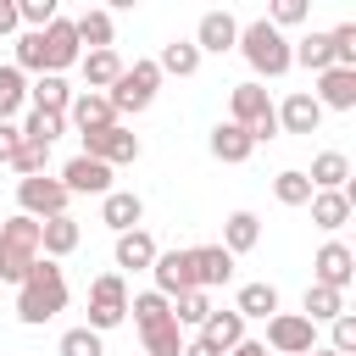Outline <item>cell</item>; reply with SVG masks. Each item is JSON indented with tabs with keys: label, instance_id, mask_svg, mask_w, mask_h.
<instances>
[{
	"label": "cell",
	"instance_id": "6da1fadb",
	"mask_svg": "<svg viewBox=\"0 0 356 356\" xmlns=\"http://www.w3.org/2000/svg\"><path fill=\"white\" fill-rule=\"evenodd\" d=\"M56 312H67V273H61V261L39 256V261L28 267V278L17 284V317H22L28 328H39V323H50Z\"/></svg>",
	"mask_w": 356,
	"mask_h": 356
},
{
	"label": "cell",
	"instance_id": "7a4b0ae2",
	"mask_svg": "<svg viewBox=\"0 0 356 356\" xmlns=\"http://www.w3.org/2000/svg\"><path fill=\"white\" fill-rule=\"evenodd\" d=\"M239 56L250 61V72H256V78H284V72L295 67L289 39H284L267 17H256V22H245V28H239Z\"/></svg>",
	"mask_w": 356,
	"mask_h": 356
},
{
	"label": "cell",
	"instance_id": "3957f363",
	"mask_svg": "<svg viewBox=\"0 0 356 356\" xmlns=\"http://www.w3.org/2000/svg\"><path fill=\"white\" fill-rule=\"evenodd\" d=\"M228 122H239V128L250 134V145L278 139V111H273V100H267V89H261L256 78L228 89Z\"/></svg>",
	"mask_w": 356,
	"mask_h": 356
},
{
	"label": "cell",
	"instance_id": "277c9868",
	"mask_svg": "<svg viewBox=\"0 0 356 356\" xmlns=\"http://www.w3.org/2000/svg\"><path fill=\"white\" fill-rule=\"evenodd\" d=\"M156 89H161V67H156V61H134V67H122V78L106 89V100H111V111H117V122H122V117L145 111V106L156 100Z\"/></svg>",
	"mask_w": 356,
	"mask_h": 356
},
{
	"label": "cell",
	"instance_id": "5b68a950",
	"mask_svg": "<svg viewBox=\"0 0 356 356\" xmlns=\"http://www.w3.org/2000/svg\"><path fill=\"white\" fill-rule=\"evenodd\" d=\"M72 195L61 189V178L39 172V178H17V211L33 217V222H50V217H67Z\"/></svg>",
	"mask_w": 356,
	"mask_h": 356
},
{
	"label": "cell",
	"instance_id": "8992f818",
	"mask_svg": "<svg viewBox=\"0 0 356 356\" xmlns=\"http://www.w3.org/2000/svg\"><path fill=\"white\" fill-rule=\"evenodd\" d=\"M261 345H267V356H312L317 350V323H306L300 312H273Z\"/></svg>",
	"mask_w": 356,
	"mask_h": 356
},
{
	"label": "cell",
	"instance_id": "52a82bcc",
	"mask_svg": "<svg viewBox=\"0 0 356 356\" xmlns=\"http://www.w3.org/2000/svg\"><path fill=\"white\" fill-rule=\"evenodd\" d=\"M78 139H83V150H78V156L106 161L111 172H117V167H128V161H139V134H134V128H122V122L95 128V134H78Z\"/></svg>",
	"mask_w": 356,
	"mask_h": 356
},
{
	"label": "cell",
	"instance_id": "ba28073f",
	"mask_svg": "<svg viewBox=\"0 0 356 356\" xmlns=\"http://www.w3.org/2000/svg\"><path fill=\"white\" fill-rule=\"evenodd\" d=\"M122 317H128V284H122V273H100V278L89 284V323H83V328L106 334V328H117Z\"/></svg>",
	"mask_w": 356,
	"mask_h": 356
},
{
	"label": "cell",
	"instance_id": "9c48e42d",
	"mask_svg": "<svg viewBox=\"0 0 356 356\" xmlns=\"http://www.w3.org/2000/svg\"><path fill=\"white\" fill-rule=\"evenodd\" d=\"M312 284H323V289H350L356 284V250L350 245H339V239H328L317 256H312Z\"/></svg>",
	"mask_w": 356,
	"mask_h": 356
},
{
	"label": "cell",
	"instance_id": "30bf717a",
	"mask_svg": "<svg viewBox=\"0 0 356 356\" xmlns=\"http://www.w3.org/2000/svg\"><path fill=\"white\" fill-rule=\"evenodd\" d=\"M39 50H44V72H67V67H78V56H83V44H78V33H72V17H56L44 33H39Z\"/></svg>",
	"mask_w": 356,
	"mask_h": 356
},
{
	"label": "cell",
	"instance_id": "8fae6325",
	"mask_svg": "<svg viewBox=\"0 0 356 356\" xmlns=\"http://www.w3.org/2000/svg\"><path fill=\"white\" fill-rule=\"evenodd\" d=\"M189 44H195L200 56H222V50H234V44H239V22H234V11H200Z\"/></svg>",
	"mask_w": 356,
	"mask_h": 356
},
{
	"label": "cell",
	"instance_id": "7c38bea8",
	"mask_svg": "<svg viewBox=\"0 0 356 356\" xmlns=\"http://www.w3.org/2000/svg\"><path fill=\"white\" fill-rule=\"evenodd\" d=\"M323 111H356V72L350 67H328L317 72V89H306Z\"/></svg>",
	"mask_w": 356,
	"mask_h": 356
},
{
	"label": "cell",
	"instance_id": "4fadbf2b",
	"mask_svg": "<svg viewBox=\"0 0 356 356\" xmlns=\"http://www.w3.org/2000/svg\"><path fill=\"white\" fill-rule=\"evenodd\" d=\"M61 189L67 195H111V167L106 161H89V156H72L67 167H61Z\"/></svg>",
	"mask_w": 356,
	"mask_h": 356
},
{
	"label": "cell",
	"instance_id": "5bb4252c",
	"mask_svg": "<svg viewBox=\"0 0 356 356\" xmlns=\"http://www.w3.org/2000/svg\"><path fill=\"white\" fill-rule=\"evenodd\" d=\"M150 278H156V295H167V300H178L184 289H195L189 250H156V261H150Z\"/></svg>",
	"mask_w": 356,
	"mask_h": 356
},
{
	"label": "cell",
	"instance_id": "9a60e30c",
	"mask_svg": "<svg viewBox=\"0 0 356 356\" xmlns=\"http://www.w3.org/2000/svg\"><path fill=\"white\" fill-rule=\"evenodd\" d=\"M189 273H195V289H217V284H228L234 278V256L222 250V245H195L189 250Z\"/></svg>",
	"mask_w": 356,
	"mask_h": 356
},
{
	"label": "cell",
	"instance_id": "2e32d148",
	"mask_svg": "<svg viewBox=\"0 0 356 356\" xmlns=\"http://www.w3.org/2000/svg\"><path fill=\"white\" fill-rule=\"evenodd\" d=\"M195 339H206V345H211V350H217V356H228V350H234V345H239V339H245V317H239V312H234V306H211V312H206V323H200V334H195Z\"/></svg>",
	"mask_w": 356,
	"mask_h": 356
},
{
	"label": "cell",
	"instance_id": "e0dca14e",
	"mask_svg": "<svg viewBox=\"0 0 356 356\" xmlns=\"http://www.w3.org/2000/svg\"><path fill=\"white\" fill-rule=\"evenodd\" d=\"M273 111H278V134H317L323 128V106L306 89L284 95V106H273Z\"/></svg>",
	"mask_w": 356,
	"mask_h": 356
},
{
	"label": "cell",
	"instance_id": "ac0fdd59",
	"mask_svg": "<svg viewBox=\"0 0 356 356\" xmlns=\"http://www.w3.org/2000/svg\"><path fill=\"white\" fill-rule=\"evenodd\" d=\"M67 122H72L78 134H95V128H111V122H117V111H111V100H106V95L78 89V95H72V106H67Z\"/></svg>",
	"mask_w": 356,
	"mask_h": 356
},
{
	"label": "cell",
	"instance_id": "d6986e66",
	"mask_svg": "<svg viewBox=\"0 0 356 356\" xmlns=\"http://www.w3.org/2000/svg\"><path fill=\"white\" fill-rule=\"evenodd\" d=\"M100 222H106L111 234H128V228L145 222V200H139L134 189H111V195L100 200Z\"/></svg>",
	"mask_w": 356,
	"mask_h": 356
},
{
	"label": "cell",
	"instance_id": "ffe728a7",
	"mask_svg": "<svg viewBox=\"0 0 356 356\" xmlns=\"http://www.w3.org/2000/svg\"><path fill=\"white\" fill-rule=\"evenodd\" d=\"M306 206H312V222H317L323 234H339V228L350 222V211H356V200H350L345 189H317Z\"/></svg>",
	"mask_w": 356,
	"mask_h": 356
},
{
	"label": "cell",
	"instance_id": "44dd1931",
	"mask_svg": "<svg viewBox=\"0 0 356 356\" xmlns=\"http://www.w3.org/2000/svg\"><path fill=\"white\" fill-rule=\"evenodd\" d=\"M72 95H78V89H67V78H56V72H39V78L28 83V111H56V117H67Z\"/></svg>",
	"mask_w": 356,
	"mask_h": 356
},
{
	"label": "cell",
	"instance_id": "7402d4cb",
	"mask_svg": "<svg viewBox=\"0 0 356 356\" xmlns=\"http://www.w3.org/2000/svg\"><path fill=\"white\" fill-rule=\"evenodd\" d=\"M78 239H83L78 217H50V222H39V256H50V261L72 256V250H78Z\"/></svg>",
	"mask_w": 356,
	"mask_h": 356
},
{
	"label": "cell",
	"instance_id": "603a6c76",
	"mask_svg": "<svg viewBox=\"0 0 356 356\" xmlns=\"http://www.w3.org/2000/svg\"><path fill=\"white\" fill-rule=\"evenodd\" d=\"M78 72H83V83H89L95 95H106V89L122 78V56H117V50H83V56H78Z\"/></svg>",
	"mask_w": 356,
	"mask_h": 356
},
{
	"label": "cell",
	"instance_id": "cb8c5ba5",
	"mask_svg": "<svg viewBox=\"0 0 356 356\" xmlns=\"http://www.w3.org/2000/svg\"><path fill=\"white\" fill-rule=\"evenodd\" d=\"M72 33H78V44H89V50H111V39H117V17L100 11V6H89L83 17H72Z\"/></svg>",
	"mask_w": 356,
	"mask_h": 356
},
{
	"label": "cell",
	"instance_id": "d4e9b609",
	"mask_svg": "<svg viewBox=\"0 0 356 356\" xmlns=\"http://www.w3.org/2000/svg\"><path fill=\"white\" fill-rule=\"evenodd\" d=\"M206 145H211V156H217V161H228V167H239V161H250V150H256V145H250V134H245L239 122H217Z\"/></svg>",
	"mask_w": 356,
	"mask_h": 356
},
{
	"label": "cell",
	"instance_id": "484cf974",
	"mask_svg": "<svg viewBox=\"0 0 356 356\" xmlns=\"http://www.w3.org/2000/svg\"><path fill=\"white\" fill-rule=\"evenodd\" d=\"M256 239H261V217H256V211H228V222H222V250H228V256H245V250H256Z\"/></svg>",
	"mask_w": 356,
	"mask_h": 356
},
{
	"label": "cell",
	"instance_id": "4316f807",
	"mask_svg": "<svg viewBox=\"0 0 356 356\" xmlns=\"http://www.w3.org/2000/svg\"><path fill=\"white\" fill-rule=\"evenodd\" d=\"M312 189H345L350 184V156L345 150H323V156H312Z\"/></svg>",
	"mask_w": 356,
	"mask_h": 356
},
{
	"label": "cell",
	"instance_id": "83f0119b",
	"mask_svg": "<svg viewBox=\"0 0 356 356\" xmlns=\"http://www.w3.org/2000/svg\"><path fill=\"white\" fill-rule=\"evenodd\" d=\"M117 267H128V273H139V267H150L156 261V239L145 234V228H128V234H117Z\"/></svg>",
	"mask_w": 356,
	"mask_h": 356
},
{
	"label": "cell",
	"instance_id": "f1b7e54d",
	"mask_svg": "<svg viewBox=\"0 0 356 356\" xmlns=\"http://www.w3.org/2000/svg\"><path fill=\"white\" fill-rule=\"evenodd\" d=\"M289 56H295V67H306V72H328V67H334L328 33H306V39H289Z\"/></svg>",
	"mask_w": 356,
	"mask_h": 356
},
{
	"label": "cell",
	"instance_id": "f546056e",
	"mask_svg": "<svg viewBox=\"0 0 356 356\" xmlns=\"http://www.w3.org/2000/svg\"><path fill=\"white\" fill-rule=\"evenodd\" d=\"M156 67H161V78H167V72H172V78H195V72H200V50H195L189 39H172V44H161Z\"/></svg>",
	"mask_w": 356,
	"mask_h": 356
},
{
	"label": "cell",
	"instance_id": "4dcf8cb0",
	"mask_svg": "<svg viewBox=\"0 0 356 356\" xmlns=\"http://www.w3.org/2000/svg\"><path fill=\"white\" fill-rule=\"evenodd\" d=\"M339 312H345V295H339V289L306 284V300H300V317H306V323H334Z\"/></svg>",
	"mask_w": 356,
	"mask_h": 356
},
{
	"label": "cell",
	"instance_id": "1f68e13d",
	"mask_svg": "<svg viewBox=\"0 0 356 356\" xmlns=\"http://www.w3.org/2000/svg\"><path fill=\"white\" fill-rule=\"evenodd\" d=\"M22 106H28V78L11 61H0V122H17Z\"/></svg>",
	"mask_w": 356,
	"mask_h": 356
},
{
	"label": "cell",
	"instance_id": "d6a6232c",
	"mask_svg": "<svg viewBox=\"0 0 356 356\" xmlns=\"http://www.w3.org/2000/svg\"><path fill=\"white\" fill-rule=\"evenodd\" d=\"M234 312H239L245 323H250V317H273V312H278V289H273V284H245L239 300H234Z\"/></svg>",
	"mask_w": 356,
	"mask_h": 356
},
{
	"label": "cell",
	"instance_id": "836d02e7",
	"mask_svg": "<svg viewBox=\"0 0 356 356\" xmlns=\"http://www.w3.org/2000/svg\"><path fill=\"white\" fill-rule=\"evenodd\" d=\"M17 128H22V139H33V145H56V139L67 134V117H56V111H28Z\"/></svg>",
	"mask_w": 356,
	"mask_h": 356
},
{
	"label": "cell",
	"instance_id": "e575fe53",
	"mask_svg": "<svg viewBox=\"0 0 356 356\" xmlns=\"http://www.w3.org/2000/svg\"><path fill=\"white\" fill-rule=\"evenodd\" d=\"M273 195H278V206H306L317 189H312V178H306L300 167H284V172L273 178Z\"/></svg>",
	"mask_w": 356,
	"mask_h": 356
},
{
	"label": "cell",
	"instance_id": "d590c367",
	"mask_svg": "<svg viewBox=\"0 0 356 356\" xmlns=\"http://www.w3.org/2000/svg\"><path fill=\"white\" fill-rule=\"evenodd\" d=\"M128 312H134V323H139V334H145V328H156V323H167V317H172V300H167V295H156V289H145V295H134V300H128Z\"/></svg>",
	"mask_w": 356,
	"mask_h": 356
},
{
	"label": "cell",
	"instance_id": "8d00e7d4",
	"mask_svg": "<svg viewBox=\"0 0 356 356\" xmlns=\"http://www.w3.org/2000/svg\"><path fill=\"white\" fill-rule=\"evenodd\" d=\"M206 312H211V295H206V289H184V295L172 300V323H178V328H200Z\"/></svg>",
	"mask_w": 356,
	"mask_h": 356
},
{
	"label": "cell",
	"instance_id": "74e56055",
	"mask_svg": "<svg viewBox=\"0 0 356 356\" xmlns=\"http://www.w3.org/2000/svg\"><path fill=\"white\" fill-rule=\"evenodd\" d=\"M139 339H145V356H178V350H184V328H178L172 317L156 323V328H145Z\"/></svg>",
	"mask_w": 356,
	"mask_h": 356
},
{
	"label": "cell",
	"instance_id": "f35d334b",
	"mask_svg": "<svg viewBox=\"0 0 356 356\" xmlns=\"http://www.w3.org/2000/svg\"><path fill=\"white\" fill-rule=\"evenodd\" d=\"M11 172H17V178H39V172H50V145L22 139V145H17V156H11Z\"/></svg>",
	"mask_w": 356,
	"mask_h": 356
},
{
	"label": "cell",
	"instance_id": "ab89813d",
	"mask_svg": "<svg viewBox=\"0 0 356 356\" xmlns=\"http://www.w3.org/2000/svg\"><path fill=\"white\" fill-rule=\"evenodd\" d=\"M56 356H106V345H100L95 328H67L61 345H56Z\"/></svg>",
	"mask_w": 356,
	"mask_h": 356
},
{
	"label": "cell",
	"instance_id": "60d3db41",
	"mask_svg": "<svg viewBox=\"0 0 356 356\" xmlns=\"http://www.w3.org/2000/svg\"><path fill=\"white\" fill-rule=\"evenodd\" d=\"M56 17V0H17V22H28V33H44Z\"/></svg>",
	"mask_w": 356,
	"mask_h": 356
},
{
	"label": "cell",
	"instance_id": "b9f144b4",
	"mask_svg": "<svg viewBox=\"0 0 356 356\" xmlns=\"http://www.w3.org/2000/svg\"><path fill=\"white\" fill-rule=\"evenodd\" d=\"M328 50H334V67H350L356 72V22L328 28Z\"/></svg>",
	"mask_w": 356,
	"mask_h": 356
},
{
	"label": "cell",
	"instance_id": "7bdbcfd3",
	"mask_svg": "<svg viewBox=\"0 0 356 356\" xmlns=\"http://www.w3.org/2000/svg\"><path fill=\"white\" fill-rule=\"evenodd\" d=\"M306 17H312V6H306V0H273V6H267V22H273L278 33H284V28H295V22H306Z\"/></svg>",
	"mask_w": 356,
	"mask_h": 356
},
{
	"label": "cell",
	"instance_id": "ee69618b",
	"mask_svg": "<svg viewBox=\"0 0 356 356\" xmlns=\"http://www.w3.org/2000/svg\"><path fill=\"white\" fill-rule=\"evenodd\" d=\"M328 350H334V356H350V350H356V317H350V312H339V317L328 323Z\"/></svg>",
	"mask_w": 356,
	"mask_h": 356
},
{
	"label": "cell",
	"instance_id": "f6af8a7d",
	"mask_svg": "<svg viewBox=\"0 0 356 356\" xmlns=\"http://www.w3.org/2000/svg\"><path fill=\"white\" fill-rule=\"evenodd\" d=\"M11 67H17L22 78H28V72H44V50H39V33H22V39H17V61H11Z\"/></svg>",
	"mask_w": 356,
	"mask_h": 356
},
{
	"label": "cell",
	"instance_id": "bcb514c9",
	"mask_svg": "<svg viewBox=\"0 0 356 356\" xmlns=\"http://www.w3.org/2000/svg\"><path fill=\"white\" fill-rule=\"evenodd\" d=\"M17 145H22V128H17V122H0V167H11Z\"/></svg>",
	"mask_w": 356,
	"mask_h": 356
},
{
	"label": "cell",
	"instance_id": "7dc6e473",
	"mask_svg": "<svg viewBox=\"0 0 356 356\" xmlns=\"http://www.w3.org/2000/svg\"><path fill=\"white\" fill-rule=\"evenodd\" d=\"M22 22H17V0H0V33H17Z\"/></svg>",
	"mask_w": 356,
	"mask_h": 356
},
{
	"label": "cell",
	"instance_id": "c3c4849f",
	"mask_svg": "<svg viewBox=\"0 0 356 356\" xmlns=\"http://www.w3.org/2000/svg\"><path fill=\"white\" fill-rule=\"evenodd\" d=\"M228 356H267V345H261V339H239Z\"/></svg>",
	"mask_w": 356,
	"mask_h": 356
},
{
	"label": "cell",
	"instance_id": "681fc988",
	"mask_svg": "<svg viewBox=\"0 0 356 356\" xmlns=\"http://www.w3.org/2000/svg\"><path fill=\"white\" fill-rule=\"evenodd\" d=\"M178 356H217V350H211L206 339H184V350H178Z\"/></svg>",
	"mask_w": 356,
	"mask_h": 356
},
{
	"label": "cell",
	"instance_id": "f907efd6",
	"mask_svg": "<svg viewBox=\"0 0 356 356\" xmlns=\"http://www.w3.org/2000/svg\"><path fill=\"white\" fill-rule=\"evenodd\" d=\"M312 356H334V350H328V345H317V350H312Z\"/></svg>",
	"mask_w": 356,
	"mask_h": 356
}]
</instances>
